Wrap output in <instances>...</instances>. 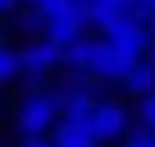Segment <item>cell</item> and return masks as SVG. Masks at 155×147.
<instances>
[{
  "label": "cell",
  "mask_w": 155,
  "mask_h": 147,
  "mask_svg": "<svg viewBox=\"0 0 155 147\" xmlns=\"http://www.w3.org/2000/svg\"><path fill=\"white\" fill-rule=\"evenodd\" d=\"M139 119H143V127H155V94L139 98Z\"/></svg>",
  "instance_id": "14"
},
{
  "label": "cell",
  "mask_w": 155,
  "mask_h": 147,
  "mask_svg": "<svg viewBox=\"0 0 155 147\" xmlns=\"http://www.w3.org/2000/svg\"><path fill=\"white\" fill-rule=\"evenodd\" d=\"M45 25H49V16L41 12L37 4H29V8H25L21 16H16V29H21V33H29V37H37V33H45Z\"/></svg>",
  "instance_id": "12"
},
{
  "label": "cell",
  "mask_w": 155,
  "mask_h": 147,
  "mask_svg": "<svg viewBox=\"0 0 155 147\" xmlns=\"http://www.w3.org/2000/svg\"><path fill=\"white\" fill-rule=\"evenodd\" d=\"M102 106V98L94 94V86H70L61 90V115L65 119H94Z\"/></svg>",
  "instance_id": "6"
},
{
  "label": "cell",
  "mask_w": 155,
  "mask_h": 147,
  "mask_svg": "<svg viewBox=\"0 0 155 147\" xmlns=\"http://www.w3.org/2000/svg\"><path fill=\"white\" fill-rule=\"evenodd\" d=\"M147 62H151V65H155V41H151V49H147Z\"/></svg>",
  "instance_id": "19"
},
{
  "label": "cell",
  "mask_w": 155,
  "mask_h": 147,
  "mask_svg": "<svg viewBox=\"0 0 155 147\" xmlns=\"http://www.w3.org/2000/svg\"><path fill=\"white\" fill-rule=\"evenodd\" d=\"M102 45H106V37H82V41H74L70 49H65V65L70 70H90L94 74V62H98V53H102ZM98 78V74H94Z\"/></svg>",
  "instance_id": "9"
},
{
  "label": "cell",
  "mask_w": 155,
  "mask_h": 147,
  "mask_svg": "<svg viewBox=\"0 0 155 147\" xmlns=\"http://www.w3.org/2000/svg\"><path fill=\"white\" fill-rule=\"evenodd\" d=\"M57 115H61V90H29L16 106V131L29 135H49L57 131Z\"/></svg>",
  "instance_id": "1"
},
{
  "label": "cell",
  "mask_w": 155,
  "mask_h": 147,
  "mask_svg": "<svg viewBox=\"0 0 155 147\" xmlns=\"http://www.w3.org/2000/svg\"><path fill=\"white\" fill-rule=\"evenodd\" d=\"M131 16H139V21H151L155 16V0H135V12Z\"/></svg>",
  "instance_id": "15"
},
{
  "label": "cell",
  "mask_w": 155,
  "mask_h": 147,
  "mask_svg": "<svg viewBox=\"0 0 155 147\" xmlns=\"http://www.w3.org/2000/svg\"><path fill=\"white\" fill-rule=\"evenodd\" d=\"M147 25H151V37H155V16H151V21H147Z\"/></svg>",
  "instance_id": "20"
},
{
  "label": "cell",
  "mask_w": 155,
  "mask_h": 147,
  "mask_svg": "<svg viewBox=\"0 0 155 147\" xmlns=\"http://www.w3.org/2000/svg\"><path fill=\"white\" fill-rule=\"evenodd\" d=\"M21 147H57V143L45 139V135H29V139H21Z\"/></svg>",
  "instance_id": "17"
},
{
  "label": "cell",
  "mask_w": 155,
  "mask_h": 147,
  "mask_svg": "<svg viewBox=\"0 0 155 147\" xmlns=\"http://www.w3.org/2000/svg\"><path fill=\"white\" fill-rule=\"evenodd\" d=\"M135 12V0H86V16H90L94 29L106 33L118 16H131Z\"/></svg>",
  "instance_id": "8"
},
{
  "label": "cell",
  "mask_w": 155,
  "mask_h": 147,
  "mask_svg": "<svg viewBox=\"0 0 155 147\" xmlns=\"http://www.w3.org/2000/svg\"><path fill=\"white\" fill-rule=\"evenodd\" d=\"M16 78H25V57L21 49H0V82H16Z\"/></svg>",
  "instance_id": "11"
},
{
  "label": "cell",
  "mask_w": 155,
  "mask_h": 147,
  "mask_svg": "<svg viewBox=\"0 0 155 147\" xmlns=\"http://www.w3.org/2000/svg\"><path fill=\"white\" fill-rule=\"evenodd\" d=\"M123 86L135 94V98H147V94H155V65L147 62V57H143V62L131 70V78H127Z\"/></svg>",
  "instance_id": "10"
},
{
  "label": "cell",
  "mask_w": 155,
  "mask_h": 147,
  "mask_svg": "<svg viewBox=\"0 0 155 147\" xmlns=\"http://www.w3.org/2000/svg\"><path fill=\"white\" fill-rule=\"evenodd\" d=\"M25 4H41V0H25Z\"/></svg>",
  "instance_id": "21"
},
{
  "label": "cell",
  "mask_w": 155,
  "mask_h": 147,
  "mask_svg": "<svg viewBox=\"0 0 155 147\" xmlns=\"http://www.w3.org/2000/svg\"><path fill=\"white\" fill-rule=\"evenodd\" d=\"M94 131H98L102 143H114V139H127V110L118 102H102L98 115H94Z\"/></svg>",
  "instance_id": "7"
},
{
  "label": "cell",
  "mask_w": 155,
  "mask_h": 147,
  "mask_svg": "<svg viewBox=\"0 0 155 147\" xmlns=\"http://www.w3.org/2000/svg\"><path fill=\"white\" fill-rule=\"evenodd\" d=\"M127 147H155V127H139L127 135Z\"/></svg>",
  "instance_id": "13"
},
{
  "label": "cell",
  "mask_w": 155,
  "mask_h": 147,
  "mask_svg": "<svg viewBox=\"0 0 155 147\" xmlns=\"http://www.w3.org/2000/svg\"><path fill=\"white\" fill-rule=\"evenodd\" d=\"M21 57H25V82H29V90H41V82L65 62V49L45 37V41H29L21 49Z\"/></svg>",
  "instance_id": "2"
},
{
  "label": "cell",
  "mask_w": 155,
  "mask_h": 147,
  "mask_svg": "<svg viewBox=\"0 0 155 147\" xmlns=\"http://www.w3.org/2000/svg\"><path fill=\"white\" fill-rule=\"evenodd\" d=\"M86 25H90V16H86V0H70L61 12L49 16L45 37H49V41H57L61 49H70L74 41H82V37H86Z\"/></svg>",
  "instance_id": "4"
},
{
  "label": "cell",
  "mask_w": 155,
  "mask_h": 147,
  "mask_svg": "<svg viewBox=\"0 0 155 147\" xmlns=\"http://www.w3.org/2000/svg\"><path fill=\"white\" fill-rule=\"evenodd\" d=\"M53 143L57 147H98L102 139L94 131V119H65V123H57Z\"/></svg>",
  "instance_id": "5"
},
{
  "label": "cell",
  "mask_w": 155,
  "mask_h": 147,
  "mask_svg": "<svg viewBox=\"0 0 155 147\" xmlns=\"http://www.w3.org/2000/svg\"><path fill=\"white\" fill-rule=\"evenodd\" d=\"M102 37H106L118 53H131V57H139V62L147 57V49H151V41H155L151 37V25L139 21V16H118Z\"/></svg>",
  "instance_id": "3"
},
{
  "label": "cell",
  "mask_w": 155,
  "mask_h": 147,
  "mask_svg": "<svg viewBox=\"0 0 155 147\" xmlns=\"http://www.w3.org/2000/svg\"><path fill=\"white\" fill-rule=\"evenodd\" d=\"M65 4H70V0H41L37 8H41V12H45V16H53V12H61Z\"/></svg>",
  "instance_id": "16"
},
{
  "label": "cell",
  "mask_w": 155,
  "mask_h": 147,
  "mask_svg": "<svg viewBox=\"0 0 155 147\" xmlns=\"http://www.w3.org/2000/svg\"><path fill=\"white\" fill-rule=\"evenodd\" d=\"M21 4H25V0H0V12L12 16V12H21Z\"/></svg>",
  "instance_id": "18"
}]
</instances>
